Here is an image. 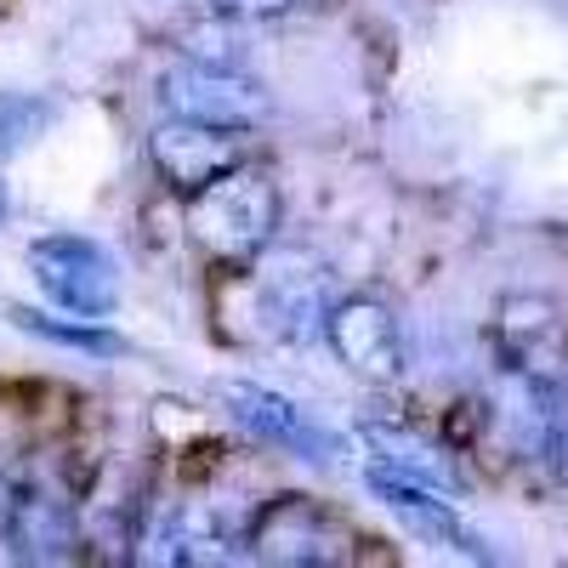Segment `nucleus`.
I'll use <instances>...</instances> for the list:
<instances>
[{"instance_id": "1", "label": "nucleus", "mask_w": 568, "mask_h": 568, "mask_svg": "<svg viewBox=\"0 0 568 568\" xmlns=\"http://www.w3.org/2000/svg\"><path fill=\"white\" fill-rule=\"evenodd\" d=\"M278 216H284L278 187L251 160L205 182L200 194H187V233L222 267H251L278 240Z\"/></svg>"}, {"instance_id": "2", "label": "nucleus", "mask_w": 568, "mask_h": 568, "mask_svg": "<svg viewBox=\"0 0 568 568\" xmlns=\"http://www.w3.org/2000/svg\"><path fill=\"white\" fill-rule=\"evenodd\" d=\"M489 342H495L500 369L524 387H546V382L568 375V313H562V302H551L540 291L500 296L495 318H489Z\"/></svg>"}, {"instance_id": "3", "label": "nucleus", "mask_w": 568, "mask_h": 568, "mask_svg": "<svg viewBox=\"0 0 568 568\" xmlns=\"http://www.w3.org/2000/svg\"><path fill=\"white\" fill-rule=\"evenodd\" d=\"M34 284L45 291L58 313H80V318H109L120 307V273L114 256L85 240V233H40L23 251Z\"/></svg>"}, {"instance_id": "4", "label": "nucleus", "mask_w": 568, "mask_h": 568, "mask_svg": "<svg viewBox=\"0 0 568 568\" xmlns=\"http://www.w3.org/2000/svg\"><path fill=\"white\" fill-rule=\"evenodd\" d=\"M0 535H7L12 557H23V562L74 557V540H80L74 495L45 466H23L7 484V495H0Z\"/></svg>"}, {"instance_id": "5", "label": "nucleus", "mask_w": 568, "mask_h": 568, "mask_svg": "<svg viewBox=\"0 0 568 568\" xmlns=\"http://www.w3.org/2000/svg\"><path fill=\"white\" fill-rule=\"evenodd\" d=\"M324 347L336 364L369 387H398L409 369L404 324L382 296H336L324 307Z\"/></svg>"}, {"instance_id": "6", "label": "nucleus", "mask_w": 568, "mask_h": 568, "mask_svg": "<svg viewBox=\"0 0 568 568\" xmlns=\"http://www.w3.org/2000/svg\"><path fill=\"white\" fill-rule=\"evenodd\" d=\"M251 273H256V318L267 329V342L324 336V307L336 296H329V278H324V267L313 256L267 245L251 262Z\"/></svg>"}, {"instance_id": "7", "label": "nucleus", "mask_w": 568, "mask_h": 568, "mask_svg": "<svg viewBox=\"0 0 568 568\" xmlns=\"http://www.w3.org/2000/svg\"><path fill=\"white\" fill-rule=\"evenodd\" d=\"M160 103L176 120H200V125H227V131H256L267 114L262 85L245 80L233 63H176L160 74Z\"/></svg>"}, {"instance_id": "8", "label": "nucleus", "mask_w": 568, "mask_h": 568, "mask_svg": "<svg viewBox=\"0 0 568 568\" xmlns=\"http://www.w3.org/2000/svg\"><path fill=\"white\" fill-rule=\"evenodd\" d=\"M222 415L233 426H245V433L267 449H291L302 460H329L342 449L336 433H324V426L296 404V398H284L278 387H262V382H240V375H222V382L211 387Z\"/></svg>"}, {"instance_id": "9", "label": "nucleus", "mask_w": 568, "mask_h": 568, "mask_svg": "<svg viewBox=\"0 0 568 568\" xmlns=\"http://www.w3.org/2000/svg\"><path fill=\"white\" fill-rule=\"evenodd\" d=\"M251 131H227V125H200V120H165L154 125L149 136V160L160 171L165 187H176V194H200L205 182H216L222 171L245 165L251 149H245Z\"/></svg>"}, {"instance_id": "10", "label": "nucleus", "mask_w": 568, "mask_h": 568, "mask_svg": "<svg viewBox=\"0 0 568 568\" xmlns=\"http://www.w3.org/2000/svg\"><path fill=\"white\" fill-rule=\"evenodd\" d=\"M364 484H369V495L382 500L398 524H409L420 540H433V546H444V551H455V557H466V562H495L489 540L460 517L455 495H444V489H433V484H415V478H398V471H387V466H369Z\"/></svg>"}, {"instance_id": "11", "label": "nucleus", "mask_w": 568, "mask_h": 568, "mask_svg": "<svg viewBox=\"0 0 568 568\" xmlns=\"http://www.w3.org/2000/svg\"><path fill=\"white\" fill-rule=\"evenodd\" d=\"M329 546H347V529L336 511L307 495L273 500L251 529V551L267 562H336L342 551H329Z\"/></svg>"}, {"instance_id": "12", "label": "nucleus", "mask_w": 568, "mask_h": 568, "mask_svg": "<svg viewBox=\"0 0 568 568\" xmlns=\"http://www.w3.org/2000/svg\"><path fill=\"white\" fill-rule=\"evenodd\" d=\"M358 444L369 449V466H387L398 478H415V484H433L444 495H460V471H455V455L415 426L409 415H364L358 420Z\"/></svg>"}, {"instance_id": "13", "label": "nucleus", "mask_w": 568, "mask_h": 568, "mask_svg": "<svg viewBox=\"0 0 568 568\" xmlns=\"http://www.w3.org/2000/svg\"><path fill=\"white\" fill-rule=\"evenodd\" d=\"M7 318L23 329V336H40V342H52V347H74V353H85V358H120V353H131L125 336H114L103 318L40 313V307H7Z\"/></svg>"}, {"instance_id": "14", "label": "nucleus", "mask_w": 568, "mask_h": 568, "mask_svg": "<svg viewBox=\"0 0 568 568\" xmlns=\"http://www.w3.org/2000/svg\"><path fill=\"white\" fill-rule=\"evenodd\" d=\"M58 125V103L34 98V91H0V160L23 154L34 136Z\"/></svg>"}, {"instance_id": "15", "label": "nucleus", "mask_w": 568, "mask_h": 568, "mask_svg": "<svg viewBox=\"0 0 568 568\" xmlns=\"http://www.w3.org/2000/svg\"><path fill=\"white\" fill-rule=\"evenodd\" d=\"M302 0H211V12L227 23H273L284 12H296Z\"/></svg>"}, {"instance_id": "16", "label": "nucleus", "mask_w": 568, "mask_h": 568, "mask_svg": "<svg viewBox=\"0 0 568 568\" xmlns=\"http://www.w3.org/2000/svg\"><path fill=\"white\" fill-rule=\"evenodd\" d=\"M7 216H12V182L0 176V227H7Z\"/></svg>"}]
</instances>
